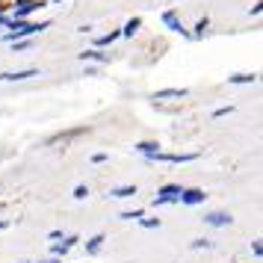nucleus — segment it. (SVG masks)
<instances>
[{
    "label": "nucleus",
    "instance_id": "nucleus-13",
    "mask_svg": "<svg viewBox=\"0 0 263 263\" xmlns=\"http://www.w3.org/2000/svg\"><path fill=\"white\" fill-rule=\"evenodd\" d=\"M119 39H121V30H109L107 36L95 39V50H101V48H109V45H116Z\"/></svg>",
    "mask_w": 263,
    "mask_h": 263
},
{
    "label": "nucleus",
    "instance_id": "nucleus-4",
    "mask_svg": "<svg viewBox=\"0 0 263 263\" xmlns=\"http://www.w3.org/2000/svg\"><path fill=\"white\" fill-rule=\"evenodd\" d=\"M207 201V192L201 186H183L180 190V201L178 204H186V207H198V204Z\"/></svg>",
    "mask_w": 263,
    "mask_h": 263
},
{
    "label": "nucleus",
    "instance_id": "nucleus-1",
    "mask_svg": "<svg viewBox=\"0 0 263 263\" xmlns=\"http://www.w3.org/2000/svg\"><path fill=\"white\" fill-rule=\"evenodd\" d=\"M50 21H12L9 18V33H6V42H18V39H27V36H36L42 30H48Z\"/></svg>",
    "mask_w": 263,
    "mask_h": 263
},
{
    "label": "nucleus",
    "instance_id": "nucleus-18",
    "mask_svg": "<svg viewBox=\"0 0 263 263\" xmlns=\"http://www.w3.org/2000/svg\"><path fill=\"white\" fill-rule=\"evenodd\" d=\"M142 216H145V207H133V210H124L121 219H124V222H139Z\"/></svg>",
    "mask_w": 263,
    "mask_h": 263
},
{
    "label": "nucleus",
    "instance_id": "nucleus-27",
    "mask_svg": "<svg viewBox=\"0 0 263 263\" xmlns=\"http://www.w3.org/2000/svg\"><path fill=\"white\" fill-rule=\"evenodd\" d=\"M107 160H109V154H104V151H101V154H92V163H95V166L107 163Z\"/></svg>",
    "mask_w": 263,
    "mask_h": 263
},
{
    "label": "nucleus",
    "instance_id": "nucleus-24",
    "mask_svg": "<svg viewBox=\"0 0 263 263\" xmlns=\"http://www.w3.org/2000/svg\"><path fill=\"white\" fill-rule=\"evenodd\" d=\"M192 249H213V242H210V239H192Z\"/></svg>",
    "mask_w": 263,
    "mask_h": 263
},
{
    "label": "nucleus",
    "instance_id": "nucleus-17",
    "mask_svg": "<svg viewBox=\"0 0 263 263\" xmlns=\"http://www.w3.org/2000/svg\"><path fill=\"white\" fill-rule=\"evenodd\" d=\"M257 80V74H231L228 77V83H234V86H246V83H254Z\"/></svg>",
    "mask_w": 263,
    "mask_h": 263
},
{
    "label": "nucleus",
    "instance_id": "nucleus-10",
    "mask_svg": "<svg viewBox=\"0 0 263 263\" xmlns=\"http://www.w3.org/2000/svg\"><path fill=\"white\" fill-rule=\"evenodd\" d=\"M136 183H124V186H112V190H109V198H130V195H136Z\"/></svg>",
    "mask_w": 263,
    "mask_h": 263
},
{
    "label": "nucleus",
    "instance_id": "nucleus-29",
    "mask_svg": "<svg viewBox=\"0 0 263 263\" xmlns=\"http://www.w3.org/2000/svg\"><path fill=\"white\" fill-rule=\"evenodd\" d=\"M6 9H12V3H9V0H0V15L6 12Z\"/></svg>",
    "mask_w": 263,
    "mask_h": 263
},
{
    "label": "nucleus",
    "instance_id": "nucleus-7",
    "mask_svg": "<svg viewBox=\"0 0 263 263\" xmlns=\"http://www.w3.org/2000/svg\"><path fill=\"white\" fill-rule=\"evenodd\" d=\"M234 222V216L228 213V210H210V213H204V225L210 228H228Z\"/></svg>",
    "mask_w": 263,
    "mask_h": 263
},
{
    "label": "nucleus",
    "instance_id": "nucleus-2",
    "mask_svg": "<svg viewBox=\"0 0 263 263\" xmlns=\"http://www.w3.org/2000/svg\"><path fill=\"white\" fill-rule=\"evenodd\" d=\"M201 151H186V154H168V151H157V154L145 157L148 163H168V166H183V163H192V160H198Z\"/></svg>",
    "mask_w": 263,
    "mask_h": 263
},
{
    "label": "nucleus",
    "instance_id": "nucleus-26",
    "mask_svg": "<svg viewBox=\"0 0 263 263\" xmlns=\"http://www.w3.org/2000/svg\"><path fill=\"white\" fill-rule=\"evenodd\" d=\"M231 112H234V107H219L213 112V119H222V116H231Z\"/></svg>",
    "mask_w": 263,
    "mask_h": 263
},
{
    "label": "nucleus",
    "instance_id": "nucleus-8",
    "mask_svg": "<svg viewBox=\"0 0 263 263\" xmlns=\"http://www.w3.org/2000/svg\"><path fill=\"white\" fill-rule=\"evenodd\" d=\"M50 0H30V3H24V6H18L15 9V18L12 21H27V15H33V12H39V9H45Z\"/></svg>",
    "mask_w": 263,
    "mask_h": 263
},
{
    "label": "nucleus",
    "instance_id": "nucleus-15",
    "mask_svg": "<svg viewBox=\"0 0 263 263\" xmlns=\"http://www.w3.org/2000/svg\"><path fill=\"white\" fill-rule=\"evenodd\" d=\"M77 57H80V60H95V62H109V53H104V50H83V53H77Z\"/></svg>",
    "mask_w": 263,
    "mask_h": 263
},
{
    "label": "nucleus",
    "instance_id": "nucleus-31",
    "mask_svg": "<svg viewBox=\"0 0 263 263\" xmlns=\"http://www.w3.org/2000/svg\"><path fill=\"white\" fill-rule=\"evenodd\" d=\"M0 27H9V18L6 15H0Z\"/></svg>",
    "mask_w": 263,
    "mask_h": 263
},
{
    "label": "nucleus",
    "instance_id": "nucleus-12",
    "mask_svg": "<svg viewBox=\"0 0 263 263\" xmlns=\"http://www.w3.org/2000/svg\"><path fill=\"white\" fill-rule=\"evenodd\" d=\"M136 154H142V157H151L160 151V142H154V139H142V142H136V148H133Z\"/></svg>",
    "mask_w": 263,
    "mask_h": 263
},
{
    "label": "nucleus",
    "instance_id": "nucleus-21",
    "mask_svg": "<svg viewBox=\"0 0 263 263\" xmlns=\"http://www.w3.org/2000/svg\"><path fill=\"white\" fill-rule=\"evenodd\" d=\"M139 225L151 231V228H160V219H157V216H142V219H139Z\"/></svg>",
    "mask_w": 263,
    "mask_h": 263
},
{
    "label": "nucleus",
    "instance_id": "nucleus-33",
    "mask_svg": "<svg viewBox=\"0 0 263 263\" xmlns=\"http://www.w3.org/2000/svg\"><path fill=\"white\" fill-rule=\"evenodd\" d=\"M24 3H30V0H15L12 6H15V9H18V6H24Z\"/></svg>",
    "mask_w": 263,
    "mask_h": 263
},
{
    "label": "nucleus",
    "instance_id": "nucleus-16",
    "mask_svg": "<svg viewBox=\"0 0 263 263\" xmlns=\"http://www.w3.org/2000/svg\"><path fill=\"white\" fill-rule=\"evenodd\" d=\"M139 27H142V18H130V21H127V24L121 27V36H136V33H139Z\"/></svg>",
    "mask_w": 263,
    "mask_h": 263
},
{
    "label": "nucleus",
    "instance_id": "nucleus-19",
    "mask_svg": "<svg viewBox=\"0 0 263 263\" xmlns=\"http://www.w3.org/2000/svg\"><path fill=\"white\" fill-rule=\"evenodd\" d=\"M207 27H210V18H207V15H204L201 21H198V24H195V33H192V39H204V33H207Z\"/></svg>",
    "mask_w": 263,
    "mask_h": 263
},
{
    "label": "nucleus",
    "instance_id": "nucleus-3",
    "mask_svg": "<svg viewBox=\"0 0 263 263\" xmlns=\"http://www.w3.org/2000/svg\"><path fill=\"white\" fill-rule=\"evenodd\" d=\"M180 183H163L160 190H157L154 201H151V207H166V204H178L180 201Z\"/></svg>",
    "mask_w": 263,
    "mask_h": 263
},
{
    "label": "nucleus",
    "instance_id": "nucleus-6",
    "mask_svg": "<svg viewBox=\"0 0 263 263\" xmlns=\"http://www.w3.org/2000/svg\"><path fill=\"white\" fill-rule=\"evenodd\" d=\"M163 24L172 30V33H180V36H186V39H192V33L183 27V21H180V15H178V9H166L163 12Z\"/></svg>",
    "mask_w": 263,
    "mask_h": 263
},
{
    "label": "nucleus",
    "instance_id": "nucleus-35",
    "mask_svg": "<svg viewBox=\"0 0 263 263\" xmlns=\"http://www.w3.org/2000/svg\"><path fill=\"white\" fill-rule=\"evenodd\" d=\"M24 263H30V260H24Z\"/></svg>",
    "mask_w": 263,
    "mask_h": 263
},
{
    "label": "nucleus",
    "instance_id": "nucleus-11",
    "mask_svg": "<svg viewBox=\"0 0 263 263\" xmlns=\"http://www.w3.org/2000/svg\"><path fill=\"white\" fill-rule=\"evenodd\" d=\"M104 242H107V237H104V234H95V237H89L83 242L86 246V254H89V257H92V254H98V251L104 249Z\"/></svg>",
    "mask_w": 263,
    "mask_h": 263
},
{
    "label": "nucleus",
    "instance_id": "nucleus-5",
    "mask_svg": "<svg viewBox=\"0 0 263 263\" xmlns=\"http://www.w3.org/2000/svg\"><path fill=\"white\" fill-rule=\"evenodd\" d=\"M86 133H92V127H71V130H60V133H53V136H48L45 139V145H65V142H71V139H77V136H86Z\"/></svg>",
    "mask_w": 263,
    "mask_h": 263
},
{
    "label": "nucleus",
    "instance_id": "nucleus-23",
    "mask_svg": "<svg viewBox=\"0 0 263 263\" xmlns=\"http://www.w3.org/2000/svg\"><path fill=\"white\" fill-rule=\"evenodd\" d=\"M15 45V53H21V50H30L33 48V42H30V39H18V42H12Z\"/></svg>",
    "mask_w": 263,
    "mask_h": 263
},
{
    "label": "nucleus",
    "instance_id": "nucleus-25",
    "mask_svg": "<svg viewBox=\"0 0 263 263\" xmlns=\"http://www.w3.org/2000/svg\"><path fill=\"white\" fill-rule=\"evenodd\" d=\"M62 242H65L68 249H74V246L80 242V237H77V234H65V237H62Z\"/></svg>",
    "mask_w": 263,
    "mask_h": 263
},
{
    "label": "nucleus",
    "instance_id": "nucleus-14",
    "mask_svg": "<svg viewBox=\"0 0 263 263\" xmlns=\"http://www.w3.org/2000/svg\"><path fill=\"white\" fill-rule=\"evenodd\" d=\"M186 95H190L186 89H160V92L151 95V101H163V98H186Z\"/></svg>",
    "mask_w": 263,
    "mask_h": 263
},
{
    "label": "nucleus",
    "instance_id": "nucleus-22",
    "mask_svg": "<svg viewBox=\"0 0 263 263\" xmlns=\"http://www.w3.org/2000/svg\"><path fill=\"white\" fill-rule=\"evenodd\" d=\"M74 198H77V201L89 198V186H86V183H77V186H74Z\"/></svg>",
    "mask_w": 263,
    "mask_h": 263
},
{
    "label": "nucleus",
    "instance_id": "nucleus-32",
    "mask_svg": "<svg viewBox=\"0 0 263 263\" xmlns=\"http://www.w3.org/2000/svg\"><path fill=\"white\" fill-rule=\"evenodd\" d=\"M39 263H62L60 257H48V260H39Z\"/></svg>",
    "mask_w": 263,
    "mask_h": 263
},
{
    "label": "nucleus",
    "instance_id": "nucleus-30",
    "mask_svg": "<svg viewBox=\"0 0 263 263\" xmlns=\"http://www.w3.org/2000/svg\"><path fill=\"white\" fill-rule=\"evenodd\" d=\"M9 225H12V219H0V231H6Z\"/></svg>",
    "mask_w": 263,
    "mask_h": 263
},
{
    "label": "nucleus",
    "instance_id": "nucleus-20",
    "mask_svg": "<svg viewBox=\"0 0 263 263\" xmlns=\"http://www.w3.org/2000/svg\"><path fill=\"white\" fill-rule=\"evenodd\" d=\"M68 251H71V249H68L65 242H53V246H50V254H53V257H60V260L68 254Z\"/></svg>",
    "mask_w": 263,
    "mask_h": 263
},
{
    "label": "nucleus",
    "instance_id": "nucleus-28",
    "mask_svg": "<svg viewBox=\"0 0 263 263\" xmlns=\"http://www.w3.org/2000/svg\"><path fill=\"white\" fill-rule=\"evenodd\" d=\"M251 254H254V257H260V254H263V246H260V239H254V242H251Z\"/></svg>",
    "mask_w": 263,
    "mask_h": 263
},
{
    "label": "nucleus",
    "instance_id": "nucleus-34",
    "mask_svg": "<svg viewBox=\"0 0 263 263\" xmlns=\"http://www.w3.org/2000/svg\"><path fill=\"white\" fill-rule=\"evenodd\" d=\"M53 3H60V0H53Z\"/></svg>",
    "mask_w": 263,
    "mask_h": 263
},
{
    "label": "nucleus",
    "instance_id": "nucleus-9",
    "mask_svg": "<svg viewBox=\"0 0 263 263\" xmlns=\"http://www.w3.org/2000/svg\"><path fill=\"white\" fill-rule=\"evenodd\" d=\"M27 77H39V68H24V71H0V80H27Z\"/></svg>",
    "mask_w": 263,
    "mask_h": 263
}]
</instances>
